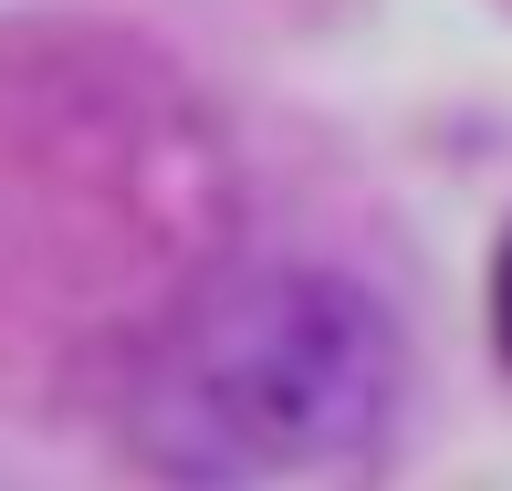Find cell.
<instances>
[{
  "label": "cell",
  "instance_id": "1",
  "mask_svg": "<svg viewBox=\"0 0 512 491\" xmlns=\"http://www.w3.org/2000/svg\"><path fill=\"white\" fill-rule=\"evenodd\" d=\"M398 397V324L324 262L220 272L126 366V450L178 491H251L366 450Z\"/></svg>",
  "mask_w": 512,
  "mask_h": 491
},
{
  "label": "cell",
  "instance_id": "2",
  "mask_svg": "<svg viewBox=\"0 0 512 491\" xmlns=\"http://www.w3.org/2000/svg\"><path fill=\"white\" fill-rule=\"evenodd\" d=\"M492 345L512 356V230H502V251H492Z\"/></svg>",
  "mask_w": 512,
  "mask_h": 491
}]
</instances>
